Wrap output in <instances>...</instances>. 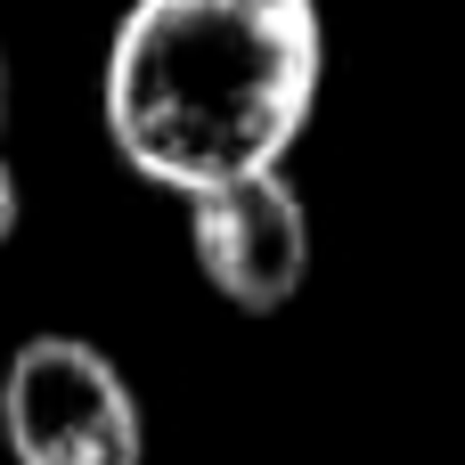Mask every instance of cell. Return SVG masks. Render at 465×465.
<instances>
[{
  "instance_id": "277c9868",
  "label": "cell",
  "mask_w": 465,
  "mask_h": 465,
  "mask_svg": "<svg viewBox=\"0 0 465 465\" xmlns=\"http://www.w3.org/2000/svg\"><path fill=\"white\" fill-rule=\"evenodd\" d=\"M16 221H25V196H16V172L0 163V245L16 237Z\"/></svg>"
},
{
  "instance_id": "7a4b0ae2",
  "label": "cell",
  "mask_w": 465,
  "mask_h": 465,
  "mask_svg": "<svg viewBox=\"0 0 465 465\" xmlns=\"http://www.w3.org/2000/svg\"><path fill=\"white\" fill-rule=\"evenodd\" d=\"M0 441L16 465H147V417L90 335H25L0 368Z\"/></svg>"
},
{
  "instance_id": "3957f363",
  "label": "cell",
  "mask_w": 465,
  "mask_h": 465,
  "mask_svg": "<svg viewBox=\"0 0 465 465\" xmlns=\"http://www.w3.org/2000/svg\"><path fill=\"white\" fill-rule=\"evenodd\" d=\"M188 253H196V278L229 311L270 319L311 278V204L286 172L229 180L213 196H188Z\"/></svg>"
},
{
  "instance_id": "6da1fadb",
  "label": "cell",
  "mask_w": 465,
  "mask_h": 465,
  "mask_svg": "<svg viewBox=\"0 0 465 465\" xmlns=\"http://www.w3.org/2000/svg\"><path fill=\"white\" fill-rule=\"evenodd\" d=\"M319 82V0H131L106 41L98 114L114 155L188 204L253 172H286Z\"/></svg>"
}]
</instances>
